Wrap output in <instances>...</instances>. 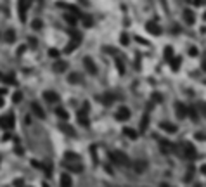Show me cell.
I'll list each match as a JSON object with an SVG mask.
<instances>
[{"instance_id":"obj_26","label":"cell","mask_w":206,"mask_h":187,"mask_svg":"<svg viewBox=\"0 0 206 187\" xmlns=\"http://www.w3.org/2000/svg\"><path fill=\"white\" fill-rule=\"evenodd\" d=\"M187 114L192 118V120H198V111H196V108H192V106L187 108Z\"/></svg>"},{"instance_id":"obj_12","label":"cell","mask_w":206,"mask_h":187,"mask_svg":"<svg viewBox=\"0 0 206 187\" xmlns=\"http://www.w3.org/2000/svg\"><path fill=\"white\" fill-rule=\"evenodd\" d=\"M31 111H33V113H35L38 118H45V111L42 109V106H40L38 102H33V104H31Z\"/></svg>"},{"instance_id":"obj_43","label":"cell","mask_w":206,"mask_h":187,"mask_svg":"<svg viewBox=\"0 0 206 187\" xmlns=\"http://www.w3.org/2000/svg\"><path fill=\"white\" fill-rule=\"evenodd\" d=\"M152 99H154L156 102H161V95H159V94H154V95H152Z\"/></svg>"},{"instance_id":"obj_2","label":"cell","mask_w":206,"mask_h":187,"mask_svg":"<svg viewBox=\"0 0 206 187\" xmlns=\"http://www.w3.org/2000/svg\"><path fill=\"white\" fill-rule=\"evenodd\" d=\"M184 156L187 159H196L198 158V151H196V147L192 144H186L184 145Z\"/></svg>"},{"instance_id":"obj_47","label":"cell","mask_w":206,"mask_h":187,"mask_svg":"<svg viewBox=\"0 0 206 187\" xmlns=\"http://www.w3.org/2000/svg\"><path fill=\"white\" fill-rule=\"evenodd\" d=\"M5 94H7V90H5V89H0V95H5Z\"/></svg>"},{"instance_id":"obj_42","label":"cell","mask_w":206,"mask_h":187,"mask_svg":"<svg viewBox=\"0 0 206 187\" xmlns=\"http://www.w3.org/2000/svg\"><path fill=\"white\" fill-rule=\"evenodd\" d=\"M31 165H33L35 168H42V165L38 163V161H36V159H31Z\"/></svg>"},{"instance_id":"obj_46","label":"cell","mask_w":206,"mask_h":187,"mask_svg":"<svg viewBox=\"0 0 206 187\" xmlns=\"http://www.w3.org/2000/svg\"><path fill=\"white\" fill-rule=\"evenodd\" d=\"M196 139H199V140H203V139H204V137H203V132H199V133H196Z\"/></svg>"},{"instance_id":"obj_28","label":"cell","mask_w":206,"mask_h":187,"mask_svg":"<svg viewBox=\"0 0 206 187\" xmlns=\"http://www.w3.org/2000/svg\"><path fill=\"white\" fill-rule=\"evenodd\" d=\"M64 19L68 21L69 24H73V26L76 24V16H73V14H66V16H64Z\"/></svg>"},{"instance_id":"obj_37","label":"cell","mask_w":206,"mask_h":187,"mask_svg":"<svg viewBox=\"0 0 206 187\" xmlns=\"http://www.w3.org/2000/svg\"><path fill=\"white\" fill-rule=\"evenodd\" d=\"M14 185H16V187H24V180H23V179H16V180H14Z\"/></svg>"},{"instance_id":"obj_4","label":"cell","mask_w":206,"mask_h":187,"mask_svg":"<svg viewBox=\"0 0 206 187\" xmlns=\"http://www.w3.org/2000/svg\"><path fill=\"white\" fill-rule=\"evenodd\" d=\"M128 118H130V109L125 108V106H121V108L116 111V120L118 121H126Z\"/></svg>"},{"instance_id":"obj_49","label":"cell","mask_w":206,"mask_h":187,"mask_svg":"<svg viewBox=\"0 0 206 187\" xmlns=\"http://www.w3.org/2000/svg\"><path fill=\"white\" fill-rule=\"evenodd\" d=\"M161 187H170V185H166V184H161Z\"/></svg>"},{"instance_id":"obj_23","label":"cell","mask_w":206,"mask_h":187,"mask_svg":"<svg viewBox=\"0 0 206 187\" xmlns=\"http://www.w3.org/2000/svg\"><path fill=\"white\" fill-rule=\"evenodd\" d=\"M170 64H172V69L173 71H177L180 66V57H173V59H170Z\"/></svg>"},{"instance_id":"obj_35","label":"cell","mask_w":206,"mask_h":187,"mask_svg":"<svg viewBox=\"0 0 206 187\" xmlns=\"http://www.w3.org/2000/svg\"><path fill=\"white\" fill-rule=\"evenodd\" d=\"M83 24L90 28L92 24H94V21H92V17H90V16H85V17H83Z\"/></svg>"},{"instance_id":"obj_5","label":"cell","mask_w":206,"mask_h":187,"mask_svg":"<svg viewBox=\"0 0 206 187\" xmlns=\"http://www.w3.org/2000/svg\"><path fill=\"white\" fill-rule=\"evenodd\" d=\"M30 0H19V17H21V21L24 23L26 21V9H28V4Z\"/></svg>"},{"instance_id":"obj_31","label":"cell","mask_w":206,"mask_h":187,"mask_svg":"<svg viewBox=\"0 0 206 187\" xmlns=\"http://www.w3.org/2000/svg\"><path fill=\"white\" fill-rule=\"evenodd\" d=\"M165 57L168 59V61L173 57V48H172V47H166V48H165Z\"/></svg>"},{"instance_id":"obj_21","label":"cell","mask_w":206,"mask_h":187,"mask_svg":"<svg viewBox=\"0 0 206 187\" xmlns=\"http://www.w3.org/2000/svg\"><path fill=\"white\" fill-rule=\"evenodd\" d=\"M55 114L61 118V120H68V118H69L68 111H66V109H62V108H57V109H55Z\"/></svg>"},{"instance_id":"obj_34","label":"cell","mask_w":206,"mask_h":187,"mask_svg":"<svg viewBox=\"0 0 206 187\" xmlns=\"http://www.w3.org/2000/svg\"><path fill=\"white\" fill-rule=\"evenodd\" d=\"M66 159H75V161H80V156L75 154V152H66Z\"/></svg>"},{"instance_id":"obj_36","label":"cell","mask_w":206,"mask_h":187,"mask_svg":"<svg viewBox=\"0 0 206 187\" xmlns=\"http://www.w3.org/2000/svg\"><path fill=\"white\" fill-rule=\"evenodd\" d=\"M12 99H14V102H21V99H23V94H21V92H16Z\"/></svg>"},{"instance_id":"obj_1","label":"cell","mask_w":206,"mask_h":187,"mask_svg":"<svg viewBox=\"0 0 206 187\" xmlns=\"http://www.w3.org/2000/svg\"><path fill=\"white\" fill-rule=\"evenodd\" d=\"M109 158L113 159L114 163H118V165H121V166H130V165H132L130 158H128L125 152H121V151H113V152H109Z\"/></svg>"},{"instance_id":"obj_16","label":"cell","mask_w":206,"mask_h":187,"mask_svg":"<svg viewBox=\"0 0 206 187\" xmlns=\"http://www.w3.org/2000/svg\"><path fill=\"white\" fill-rule=\"evenodd\" d=\"M61 187H73V182H71V177L68 173L61 175Z\"/></svg>"},{"instance_id":"obj_20","label":"cell","mask_w":206,"mask_h":187,"mask_svg":"<svg viewBox=\"0 0 206 187\" xmlns=\"http://www.w3.org/2000/svg\"><path fill=\"white\" fill-rule=\"evenodd\" d=\"M123 133L128 139H132V140H135V139H137V132L133 130V128H123Z\"/></svg>"},{"instance_id":"obj_10","label":"cell","mask_w":206,"mask_h":187,"mask_svg":"<svg viewBox=\"0 0 206 187\" xmlns=\"http://www.w3.org/2000/svg\"><path fill=\"white\" fill-rule=\"evenodd\" d=\"M175 111H177V116H179V118H186L187 116V108L182 102L175 104Z\"/></svg>"},{"instance_id":"obj_9","label":"cell","mask_w":206,"mask_h":187,"mask_svg":"<svg viewBox=\"0 0 206 187\" xmlns=\"http://www.w3.org/2000/svg\"><path fill=\"white\" fill-rule=\"evenodd\" d=\"M132 165H133V170H135L137 173H142V172L145 170V168H147V163H145L144 159H139V161H133Z\"/></svg>"},{"instance_id":"obj_19","label":"cell","mask_w":206,"mask_h":187,"mask_svg":"<svg viewBox=\"0 0 206 187\" xmlns=\"http://www.w3.org/2000/svg\"><path fill=\"white\" fill-rule=\"evenodd\" d=\"M66 68H68V62H64V61H57L54 64V69L57 71V73H62V71H66Z\"/></svg>"},{"instance_id":"obj_51","label":"cell","mask_w":206,"mask_h":187,"mask_svg":"<svg viewBox=\"0 0 206 187\" xmlns=\"http://www.w3.org/2000/svg\"><path fill=\"white\" fill-rule=\"evenodd\" d=\"M0 78H2V75H0Z\"/></svg>"},{"instance_id":"obj_22","label":"cell","mask_w":206,"mask_h":187,"mask_svg":"<svg viewBox=\"0 0 206 187\" xmlns=\"http://www.w3.org/2000/svg\"><path fill=\"white\" fill-rule=\"evenodd\" d=\"M42 170L45 172L47 177H52V165H50V163H43V165H42Z\"/></svg>"},{"instance_id":"obj_14","label":"cell","mask_w":206,"mask_h":187,"mask_svg":"<svg viewBox=\"0 0 206 187\" xmlns=\"http://www.w3.org/2000/svg\"><path fill=\"white\" fill-rule=\"evenodd\" d=\"M163 130L166 132H170V133H175L177 132V125H173V123H168V121H161V125H159Z\"/></svg>"},{"instance_id":"obj_33","label":"cell","mask_w":206,"mask_h":187,"mask_svg":"<svg viewBox=\"0 0 206 187\" xmlns=\"http://www.w3.org/2000/svg\"><path fill=\"white\" fill-rule=\"evenodd\" d=\"M120 42H121V45H128V42H130L128 35H126V33H121V38H120Z\"/></svg>"},{"instance_id":"obj_29","label":"cell","mask_w":206,"mask_h":187,"mask_svg":"<svg viewBox=\"0 0 206 187\" xmlns=\"http://www.w3.org/2000/svg\"><path fill=\"white\" fill-rule=\"evenodd\" d=\"M5 40H7V42H14V40H16V35H14V30H9V31L5 33Z\"/></svg>"},{"instance_id":"obj_44","label":"cell","mask_w":206,"mask_h":187,"mask_svg":"<svg viewBox=\"0 0 206 187\" xmlns=\"http://www.w3.org/2000/svg\"><path fill=\"white\" fill-rule=\"evenodd\" d=\"M189 54H191V55H198V48H191V50H189Z\"/></svg>"},{"instance_id":"obj_3","label":"cell","mask_w":206,"mask_h":187,"mask_svg":"<svg viewBox=\"0 0 206 187\" xmlns=\"http://www.w3.org/2000/svg\"><path fill=\"white\" fill-rule=\"evenodd\" d=\"M0 126L2 128H12L14 126V114H7V116H2L0 118Z\"/></svg>"},{"instance_id":"obj_27","label":"cell","mask_w":206,"mask_h":187,"mask_svg":"<svg viewBox=\"0 0 206 187\" xmlns=\"http://www.w3.org/2000/svg\"><path fill=\"white\" fill-rule=\"evenodd\" d=\"M147 125H149V118H147V114H144V118H142V121H140V130L145 132V128H147Z\"/></svg>"},{"instance_id":"obj_41","label":"cell","mask_w":206,"mask_h":187,"mask_svg":"<svg viewBox=\"0 0 206 187\" xmlns=\"http://www.w3.org/2000/svg\"><path fill=\"white\" fill-rule=\"evenodd\" d=\"M90 151H92V158H94V163H97V156H95V145H92V147H90Z\"/></svg>"},{"instance_id":"obj_40","label":"cell","mask_w":206,"mask_h":187,"mask_svg":"<svg viewBox=\"0 0 206 187\" xmlns=\"http://www.w3.org/2000/svg\"><path fill=\"white\" fill-rule=\"evenodd\" d=\"M2 78H4V80H5L7 83H14V82H16V80H14V76H12V75H9V76H2Z\"/></svg>"},{"instance_id":"obj_32","label":"cell","mask_w":206,"mask_h":187,"mask_svg":"<svg viewBox=\"0 0 206 187\" xmlns=\"http://www.w3.org/2000/svg\"><path fill=\"white\" fill-rule=\"evenodd\" d=\"M69 83H78L80 82V75H76V73H73V75H69Z\"/></svg>"},{"instance_id":"obj_39","label":"cell","mask_w":206,"mask_h":187,"mask_svg":"<svg viewBox=\"0 0 206 187\" xmlns=\"http://www.w3.org/2000/svg\"><path fill=\"white\" fill-rule=\"evenodd\" d=\"M48 55H50V57H59V50H55V48H50V50H48Z\"/></svg>"},{"instance_id":"obj_15","label":"cell","mask_w":206,"mask_h":187,"mask_svg":"<svg viewBox=\"0 0 206 187\" xmlns=\"http://www.w3.org/2000/svg\"><path fill=\"white\" fill-rule=\"evenodd\" d=\"M184 19H186V23L187 24H194V12L192 11H191V9H186V11H184Z\"/></svg>"},{"instance_id":"obj_17","label":"cell","mask_w":206,"mask_h":187,"mask_svg":"<svg viewBox=\"0 0 206 187\" xmlns=\"http://www.w3.org/2000/svg\"><path fill=\"white\" fill-rule=\"evenodd\" d=\"M114 99H116V95H114V94H111V92H108V94H104V95L101 97V101H102L106 106H109V104L113 102Z\"/></svg>"},{"instance_id":"obj_24","label":"cell","mask_w":206,"mask_h":187,"mask_svg":"<svg viewBox=\"0 0 206 187\" xmlns=\"http://www.w3.org/2000/svg\"><path fill=\"white\" fill-rule=\"evenodd\" d=\"M59 128H61L62 132H66L68 135H75V128H71V126H68V125H59Z\"/></svg>"},{"instance_id":"obj_50","label":"cell","mask_w":206,"mask_h":187,"mask_svg":"<svg viewBox=\"0 0 206 187\" xmlns=\"http://www.w3.org/2000/svg\"><path fill=\"white\" fill-rule=\"evenodd\" d=\"M43 187H48V185H47V184H43Z\"/></svg>"},{"instance_id":"obj_25","label":"cell","mask_w":206,"mask_h":187,"mask_svg":"<svg viewBox=\"0 0 206 187\" xmlns=\"http://www.w3.org/2000/svg\"><path fill=\"white\" fill-rule=\"evenodd\" d=\"M78 45H80V42H78V40H73V42L68 45V47H66V50H64V52H73V50H75Z\"/></svg>"},{"instance_id":"obj_7","label":"cell","mask_w":206,"mask_h":187,"mask_svg":"<svg viewBox=\"0 0 206 187\" xmlns=\"http://www.w3.org/2000/svg\"><path fill=\"white\" fill-rule=\"evenodd\" d=\"M145 30H147L151 35H161V28H159V24L152 23V21H149V23L145 24Z\"/></svg>"},{"instance_id":"obj_6","label":"cell","mask_w":206,"mask_h":187,"mask_svg":"<svg viewBox=\"0 0 206 187\" xmlns=\"http://www.w3.org/2000/svg\"><path fill=\"white\" fill-rule=\"evenodd\" d=\"M83 64H85V68H87V71H89L90 75H95L97 73V68H95V64H94V61H92V57H85Z\"/></svg>"},{"instance_id":"obj_48","label":"cell","mask_w":206,"mask_h":187,"mask_svg":"<svg viewBox=\"0 0 206 187\" xmlns=\"http://www.w3.org/2000/svg\"><path fill=\"white\" fill-rule=\"evenodd\" d=\"M0 106H4V99L2 97H0Z\"/></svg>"},{"instance_id":"obj_11","label":"cell","mask_w":206,"mask_h":187,"mask_svg":"<svg viewBox=\"0 0 206 187\" xmlns=\"http://www.w3.org/2000/svg\"><path fill=\"white\" fill-rule=\"evenodd\" d=\"M159 147H161L163 154H168L170 151H173V144H170L168 140H159Z\"/></svg>"},{"instance_id":"obj_18","label":"cell","mask_w":206,"mask_h":187,"mask_svg":"<svg viewBox=\"0 0 206 187\" xmlns=\"http://www.w3.org/2000/svg\"><path fill=\"white\" fill-rule=\"evenodd\" d=\"M85 113H87V111H80V113H78V121H80V125H83V126H89V118H87Z\"/></svg>"},{"instance_id":"obj_13","label":"cell","mask_w":206,"mask_h":187,"mask_svg":"<svg viewBox=\"0 0 206 187\" xmlns=\"http://www.w3.org/2000/svg\"><path fill=\"white\" fill-rule=\"evenodd\" d=\"M64 165H66V168H68V170H71V172H76V173L83 170V166L80 165L78 161H73V163H64Z\"/></svg>"},{"instance_id":"obj_38","label":"cell","mask_w":206,"mask_h":187,"mask_svg":"<svg viewBox=\"0 0 206 187\" xmlns=\"http://www.w3.org/2000/svg\"><path fill=\"white\" fill-rule=\"evenodd\" d=\"M31 26H33L35 30H40V28H42V21H38V19H35L33 23H31Z\"/></svg>"},{"instance_id":"obj_8","label":"cell","mask_w":206,"mask_h":187,"mask_svg":"<svg viewBox=\"0 0 206 187\" xmlns=\"http://www.w3.org/2000/svg\"><path fill=\"white\" fill-rule=\"evenodd\" d=\"M43 99L47 101V102H57L59 101V95L52 92V90H47V92H43Z\"/></svg>"},{"instance_id":"obj_30","label":"cell","mask_w":206,"mask_h":187,"mask_svg":"<svg viewBox=\"0 0 206 187\" xmlns=\"http://www.w3.org/2000/svg\"><path fill=\"white\" fill-rule=\"evenodd\" d=\"M114 62H116V68H118V71H120V73L123 75V73H125V66H123V62L120 61V59H114Z\"/></svg>"},{"instance_id":"obj_45","label":"cell","mask_w":206,"mask_h":187,"mask_svg":"<svg viewBox=\"0 0 206 187\" xmlns=\"http://www.w3.org/2000/svg\"><path fill=\"white\" fill-rule=\"evenodd\" d=\"M14 151H16V154H19V156H23V149H21V147H16V149H14Z\"/></svg>"}]
</instances>
